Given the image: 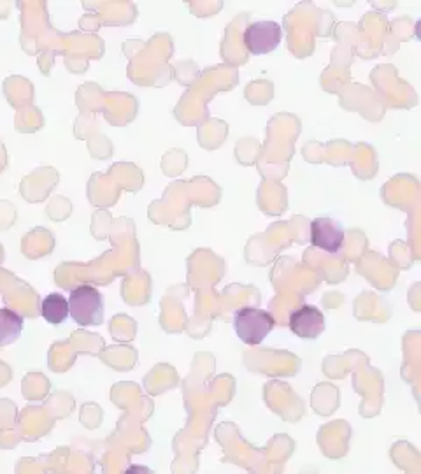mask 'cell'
<instances>
[{
  "instance_id": "3",
  "label": "cell",
  "mask_w": 421,
  "mask_h": 474,
  "mask_svg": "<svg viewBox=\"0 0 421 474\" xmlns=\"http://www.w3.org/2000/svg\"><path fill=\"white\" fill-rule=\"evenodd\" d=\"M242 41L251 55H267L281 44L283 28L276 21H255L246 27Z\"/></svg>"
},
{
  "instance_id": "4",
  "label": "cell",
  "mask_w": 421,
  "mask_h": 474,
  "mask_svg": "<svg viewBox=\"0 0 421 474\" xmlns=\"http://www.w3.org/2000/svg\"><path fill=\"white\" fill-rule=\"evenodd\" d=\"M311 243L327 253H337L344 245V227L332 218H316L311 223Z\"/></svg>"
},
{
  "instance_id": "5",
  "label": "cell",
  "mask_w": 421,
  "mask_h": 474,
  "mask_svg": "<svg viewBox=\"0 0 421 474\" xmlns=\"http://www.w3.org/2000/svg\"><path fill=\"white\" fill-rule=\"evenodd\" d=\"M290 329L301 339H316L325 331L323 313L309 304H304L290 315Z\"/></svg>"
},
{
  "instance_id": "1",
  "label": "cell",
  "mask_w": 421,
  "mask_h": 474,
  "mask_svg": "<svg viewBox=\"0 0 421 474\" xmlns=\"http://www.w3.org/2000/svg\"><path fill=\"white\" fill-rule=\"evenodd\" d=\"M69 315L81 327H95L104 322V297L92 285H81L69 295Z\"/></svg>"
},
{
  "instance_id": "6",
  "label": "cell",
  "mask_w": 421,
  "mask_h": 474,
  "mask_svg": "<svg viewBox=\"0 0 421 474\" xmlns=\"http://www.w3.org/2000/svg\"><path fill=\"white\" fill-rule=\"evenodd\" d=\"M23 333V317L11 308H0V346H9Z\"/></svg>"
},
{
  "instance_id": "2",
  "label": "cell",
  "mask_w": 421,
  "mask_h": 474,
  "mask_svg": "<svg viewBox=\"0 0 421 474\" xmlns=\"http://www.w3.org/2000/svg\"><path fill=\"white\" fill-rule=\"evenodd\" d=\"M274 317L258 308H242L234 315V329L242 342L260 344L274 329Z\"/></svg>"
},
{
  "instance_id": "7",
  "label": "cell",
  "mask_w": 421,
  "mask_h": 474,
  "mask_svg": "<svg viewBox=\"0 0 421 474\" xmlns=\"http://www.w3.org/2000/svg\"><path fill=\"white\" fill-rule=\"evenodd\" d=\"M41 315L52 325H61L69 318V301L61 293H50L41 302Z\"/></svg>"
}]
</instances>
